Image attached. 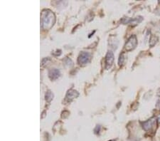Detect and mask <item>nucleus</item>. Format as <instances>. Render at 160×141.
Segmentation results:
<instances>
[{"instance_id":"nucleus-1","label":"nucleus","mask_w":160,"mask_h":141,"mask_svg":"<svg viewBox=\"0 0 160 141\" xmlns=\"http://www.w3.org/2000/svg\"><path fill=\"white\" fill-rule=\"evenodd\" d=\"M56 22V17L54 13L50 9L43 10L41 14V24L42 28L45 30H48L53 27Z\"/></svg>"},{"instance_id":"nucleus-2","label":"nucleus","mask_w":160,"mask_h":141,"mask_svg":"<svg viewBox=\"0 0 160 141\" xmlns=\"http://www.w3.org/2000/svg\"><path fill=\"white\" fill-rule=\"evenodd\" d=\"M137 45V37L135 35L131 36L129 38V39L127 40V41L126 42V44H125V50L127 51H132V50L136 48Z\"/></svg>"},{"instance_id":"nucleus-3","label":"nucleus","mask_w":160,"mask_h":141,"mask_svg":"<svg viewBox=\"0 0 160 141\" xmlns=\"http://www.w3.org/2000/svg\"><path fill=\"white\" fill-rule=\"evenodd\" d=\"M157 121V119H156L155 118H152L149 120H147V121L144 122L142 123V128L145 130L146 131H149V130H152L154 128L155 125L156 124Z\"/></svg>"},{"instance_id":"nucleus-4","label":"nucleus","mask_w":160,"mask_h":141,"mask_svg":"<svg viewBox=\"0 0 160 141\" xmlns=\"http://www.w3.org/2000/svg\"><path fill=\"white\" fill-rule=\"evenodd\" d=\"M90 58H91V56H90V54L89 53L83 51L79 56L78 63L80 65H84V64H88L90 61Z\"/></svg>"},{"instance_id":"nucleus-5","label":"nucleus","mask_w":160,"mask_h":141,"mask_svg":"<svg viewBox=\"0 0 160 141\" xmlns=\"http://www.w3.org/2000/svg\"><path fill=\"white\" fill-rule=\"evenodd\" d=\"M143 20V18L142 17H135V18H125L122 20V22L124 24H130L131 26H136L138 24L141 22V21Z\"/></svg>"},{"instance_id":"nucleus-6","label":"nucleus","mask_w":160,"mask_h":141,"mask_svg":"<svg viewBox=\"0 0 160 141\" xmlns=\"http://www.w3.org/2000/svg\"><path fill=\"white\" fill-rule=\"evenodd\" d=\"M114 59H115V57H114V54L112 51H108V54H107L106 57V69L110 68L112 66V64L114 62Z\"/></svg>"},{"instance_id":"nucleus-7","label":"nucleus","mask_w":160,"mask_h":141,"mask_svg":"<svg viewBox=\"0 0 160 141\" xmlns=\"http://www.w3.org/2000/svg\"><path fill=\"white\" fill-rule=\"evenodd\" d=\"M60 70L57 69H52L48 72V76H49V78L51 80H56L60 76Z\"/></svg>"},{"instance_id":"nucleus-8","label":"nucleus","mask_w":160,"mask_h":141,"mask_svg":"<svg viewBox=\"0 0 160 141\" xmlns=\"http://www.w3.org/2000/svg\"><path fill=\"white\" fill-rule=\"evenodd\" d=\"M78 95V92L71 89V90H68V92L66 94V99L68 100H72L74 98H77Z\"/></svg>"},{"instance_id":"nucleus-9","label":"nucleus","mask_w":160,"mask_h":141,"mask_svg":"<svg viewBox=\"0 0 160 141\" xmlns=\"http://www.w3.org/2000/svg\"><path fill=\"white\" fill-rule=\"evenodd\" d=\"M157 41H158L157 37H156L155 35H152L151 36L150 39H149V46H150L151 47H153L157 43Z\"/></svg>"},{"instance_id":"nucleus-10","label":"nucleus","mask_w":160,"mask_h":141,"mask_svg":"<svg viewBox=\"0 0 160 141\" xmlns=\"http://www.w3.org/2000/svg\"><path fill=\"white\" fill-rule=\"evenodd\" d=\"M53 98V94L52 93V92L50 91V90L47 91L46 93V101L47 102L51 101Z\"/></svg>"},{"instance_id":"nucleus-11","label":"nucleus","mask_w":160,"mask_h":141,"mask_svg":"<svg viewBox=\"0 0 160 141\" xmlns=\"http://www.w3.org/2000/svg\"><path fill=\"white\" fill-rule=\"evenodd\" d=\"M124 61H125V56H124V54H120V56L119 60H118V64H119V66H122L123 64Z\"/></svg>"},{"instance_id":"nucleus-12","label":"nucleus","mask_w":160,"mask_h":141,"mask_svg":"<svg viewBox=\"0 0 160 141\" xmlns=\"http://www.w3.org/2000/svg\"><path fill=\"white\" fill-rule=\"evenodd\" d=\"M157 122L159 123H160V115L159 116H158V118H157Z\"/></svg>"},{"instance_id":"nucleus-13","label":"nucleus","mask_w":160,"mask_h":141,"mask_svg":"<svg viewBox=\"0 0 160 141\" xmlns=\"http://www.w3.org/2000/svg\"><path fill=\"white\" fill-rule=\"evenodd\" d=\"M110 141H116V140H110Z\"/></svg>"}]
</instances>
